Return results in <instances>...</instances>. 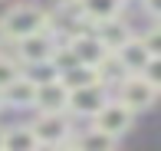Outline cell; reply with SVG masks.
<instances>
[{
	"label": "cell",
	"instance_id": "obj_1",
	"mask_svg": "<svg viewBox=\"0 0 161 151\" xmlns=\"http://www.w3.org/2000/svg\"><path fill=\"white\" fill-rule=\"evenodd\" d=\"M115 99L138 115V112L151 109V105L158 102V82H151V79L142 76V73H125L115 82Z\"/></svg>",
	"mask_w": 161,
	"mask_h": 151
},
{
	"label": "cell",
	"instance_id": "obj_2",
	"mask_svg": "<svg viewBox=\"0 0 161 151\" xmlns=\"http://www.w3.org/2000/svg\"><path fill=\"white\" fill-rule=\"evenodd\" d=\"M0 26H3L7 40L17 43V40L30 36V33H36V30H43V26H49V17L40 10V7H33V3H20V7H13V10L0 20Z\"/></svg>",
	"mask_w": 161,
	"mask_h": 151
},
{
	"label": "cell",
	"instance_id": "obj_3",
	"mask_svg": "<svg viewBox=\"0 0 161 151\" xmlns=\"http://www.w3.org/2000/svg\"><path fill=\"white\" fill-rule=\"evenodd\" d=\"M131 125H135V112H131L128 105H122L119 99H105V102L99 105V112L92 115V128L112 135V138H122Z\"/></svg>",
	"mask_w": 161,
	"mask_h": 151
},
{
	"label": "cell",
	"instance_id": "obj_4",
	"mask_svg": "<svg viewBox=\"0 0 161 151\" xmlns=\"http://www.w3.org/2000/svg\"><path fill=\"white\" fill-rule=\"evenodd\" d=\"M30 128H33L40 145H66V141L72 138L69 112H40V118H36Z\"/></svg>",
	"mask_w": 161,
	"mask_h": 151
},
{
	"label": "cell",
	"instance_id": "obj_5",
	"mask_svg": "<svg viewBox=\"0 0 161 151\" xmlns=\"http://www.w3.org/2000/svg\"><path fill=\"white\" fill-rule=\"evenodd\" d=\"M56 43H59V36H56L49 26H43V30L30 33V36L17 40V56H20L23 62H43V59H49V56H53Z\"/></svg>",
	"mask_w": 161,
	"mask_h": 151
},
{
	"label": "cell",
	"instance_id": "obj_6",
	"mask_svg": "<svg viewBox=\"0 0 161 151\" xmlns=\"http://www.w3.org/2000/svg\"><path fill=\"white\" fill-rule=\"evenodd\" d=\"M108 99V85L105 82H92L82 85V89H72L69 92V102H66V112L72 115H82V118H92L99 112V105Z\"/></svg>",
	"mask_w": 161,
	"mask_h": 151
},
{
	"label": "cell",
	"instance_id": "obj_7",
	"mask_svg": "<svg viewBox=\"0 0 161 151\" xmlns=\"http://www.w3.org/2000/svg\"><path fill=\"white\" fill-rule=\"evenodd\" d=\"M66 46H69L72 59H76V62H82V66H96V62L102 59V56L108 53V49L99 43L96 30H92V33H69Z\"/></svg>",
	"mask_w": 161,
	"mask_h": 151
},
{
	"label": "cell",
	"instance_id": "obj_8",
	"mask_svg": "<svg viewBox=\"0 0 161 151\" xmlns=\"http://www.w3.org/2000/svg\"><path fill=\"white\" fill-rule=\"evenodd\" d=\"M66 102H69V89L59 82V76L49 82H40L33 92V109L40 112H66Z\"/></svg>",
	"mask_w": 161,
	"mask_h": 151
},
{
	"label": "cell",
	"instance_id": "obj_9",
	"mask_svg": "<svg viewBox=\"0 0 161 151\" xmlns=\"http://www.w3.org/2000/svg\"><path fill=\"white\" fill-rule=\"evenodd\" d=\"M115 56L122 59V66H125V73H142L145 66H148L151 59H155V53H151L148 46L142 43V36H128L122 43L119 49H112Z\"/></svg>",
	"mask_w": 161,
	"mask_h": 151
},
{
	"label": "cell",
	"instance_id": "obj_10",
	"mask_svg": "<svg viewBox=\"0 0 161 151\" xmlns=\"http://www.w3.org/2000/svg\"><path fill=\"white\" fill-rule=\"evenodd\" d=\"M33 92H36V82H30V79L20 73L10 85L0 89V95H3L0 102H7L10 109H30V105H33Z\"/></svg>",
	"mask_w": 161,
	"mask_h": 151
},
{
	"label": "cell",
	"instance_id": "obj_11",
	"mask_svg": "<svg viewBox=\"0 0 161 151\" xmlns=\"http://www.w3.org/2000/svg\"><path fill=\"white\" fill-rule=\"evenodd\" d=\"M122 7H125V0H76V10L82 13L86 20H92V23H102V20H108V17H119Z\"/></svg>",
	"mask_w": 161,
	"mask_h": 151
},
{
	"label": "cell",
	"instance_id": "obj_12",
	"mask_svg": "<svg viewBox=\"0 0 161 151\" xmlns=\"http://www.w3.org/2000/svg\"><path fill=\"white\" fill-rule=\"evenodd\" d=\"M96 36H99V43L105 49H119L122 43L131 36V30L122 23L119 17H108V20H102V23H96Z\"/></svg>",
	"mask_w": 161,
	"mask_h": 151
},
{
	"label": "cell",
	"instance_id": "obj_13",
	"mask_svg": "<svg viewBox=\"0 0 161 151\" xmlns=\"http://www.w3.org/2000/svg\"><path fill=\"white\" fill-rule=\"evenodd\" d=\"M3 148L7 151H33V148H40V141H36L30 125H17L10 132H3Z\"/></svg>",
	"mask_w": 161,
	"mask_h": 151
},
{
	"label": "cell",
	"instance_id": "obj_14",
	"mask_svg": "<svg viewBox=\"0 0 161 151\" xmlns=\"http://www.w3.org/2000/svg\"><path fill=\"white\" fill-rule=\"evenodd\" d=\"M115 141H119V138H112V135L99 132V128H89L86 135H79L76 145L82 148V151H112V148H115Z\"/></svg>",
	"mask_w": 161,
	"mask_h": 151
},
{
	"label": "cell",
	"instance_id": "obj_15",
	"mask_svg": "<svg viewBox=\"0 0 161 151\" xmlns=\"http://www.w3.org/2000/svg\"><path fill=\"white\" fill-rule=\"evenodd\" d=\"M17 76H20V66L10 59V56H0V89H3V85H10Z\"/></svg>",
	"mask_w": 161,
	"mask_h": 151
},
{
	"label": "cell",
	"instance_id": "obj_16",
	"mask_svg": "<svg viewBox=\"0 0 161 151\" xmlns=\"http://www.w3.org/2000/svg\"><path fill=\"white\" fill-rule=\"evenodd\" d=\"M142 43H145V46H148L155 56H161V46H158V30H151L148 36H142Z\"/></svg>",
	"mask_w": 161,
	"mask_h": 151
},
{
	"label": "cell",
	"instance_id": "obj_17",
	"mask_svg": "<svg viewBox=\"0 0 161 151\" xmlns=\"http://www.w3.org/2000/svg\"><path fill=\"white\" fill-rule=\"evenodd\" d=\"M145 7H148V17H158V13H161V3H158V0H145Z\"/></svg>",
	"mask_w": 161,
	"mask_h": 151
},
{
	"label": "cell",
	"instance_id": "obj_18",
	"mask_svg": "<svg viewBox=\"0 0 161 151\" xmlns=\"http://www.w3.org/2000/svg\"><path fill=\"white\" fill-rule=\"evenodd\" d=\"M56 3H76V0H56Z\"/></svg>",
	"mask_w": 161,
	"mask_h": 151
},
{
	"label": "cell",
	"instance_id": "obj_19",
	"mask_svg": "<svg viewBox=\"0 0 161 151\" xmlns=\"http://www.w3.org/2000/svg\"><path fill=\"white\" fill-rule=\"evenodd\" d=\"M0 151H3V132H0Z\"/></svg>",
	"mask_w": 161,
	"mask_h": 151
},
{
	"label": "cell",
	"instance_id": "obj_20",
	"mask_svg": "<svg viewBox=\"0 0 161 151\" xmlns=\"http://www.w3.org/2000/svg\"><path fill=\"white\" fill-rule=\"evenodd\" d=\"M3 40H7V36H3V26H0V43H3Z\"/></svg>",
	"mask_w": 161,
	"mask_h": 151
}]
</instances>
